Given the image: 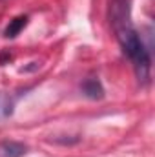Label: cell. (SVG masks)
<instances>
[{
    "label": "cell",
    "instance_id": "cell-4",
    "mask_svg": "<svg viewBox=\"0 0 155 157\" xmlns=\"http://www.w3.org/2000/svg\"><path fill=\"white\" fill-rule=\"evenodd\" d=\"M26 24H28V17H17V18H13L11 22H9V26L6 28V37H9V39H13V37H17L24 28H26Z\"/></svg>",
    "mask_w": 155,
    "mask_h": 157
},
{
    "label": "cell",
    "instance_id": "cell-3",
    "mask_svg": "<svg viewBox=\"0 0 155 157\" xmlns=\"http://www.w3.org/2000/svg\"><path fill=\"white\" fill-rule=\"evenodd\" d=\"M82 91L89 97V99H100L104 95V90H102V84L99 82V78H88L84 84H82Z\"/></svg>",
    "mask_w": 155,
    "mask_h": 157
},
{
    "label": "cell",
    "instance_id": "cell-2",
    "mask_svg": "<svg viewBox=\"0 0 155 157\" xmlns=\"http://www.w3.org/2000/svg\"><path fill=\"white\" fill-rule=\"evenodd\" d=\"M24 154H26V146L20 143H15V141L4 143L0 146V155L2 157H22Z\"/></svg>",
    "mask_w": 155,
    "mask_h": 157
},
{
    "label": "cell",
    "instance_id": "cell-1",
    "mask_svg": "<svg viewBox=\"0 0 155 157\" xmlns=\"http://www.w3.org/2000/svg\"><path fill=\"white\" fill-rule=\"evenodd\" d=\"M112 24L115 29L117 40L124 53L130 57L139 80H148L150 77V51L146 49L142 39L130 20V4L128 0H113L112 6Z\"/></svg>",
    "mask_w": 155,
    "mask_h": 157
}]
</instances>
